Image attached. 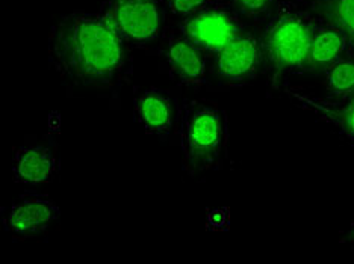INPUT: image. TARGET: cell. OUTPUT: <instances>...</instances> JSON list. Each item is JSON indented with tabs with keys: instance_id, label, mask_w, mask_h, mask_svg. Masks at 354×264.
Segmentation results:
<instances>
[{
	"instance_id": "obj_1",
	"label": "cell",
	"mask_w": 354,
	"mask_h": 264,
	"mask_svg": "<svg viewBox=\"0 0 354 264\" xmlns=\"http://www.w3.org/2000/svg\"><path fill=\"white\" fill-rule=\"evenodd\" d=\"M47 58L66 83L111 91L126 74V39L100 11H73L52 25Z\"/></svg>"
},
{
	"instance_id": "obj_2",
	"label": "cell",
	"mask_w": 354,
	"mask_h": 264,
	"mask_svg": "<svg viewBox=\"0 0 354 264\" xmlns=\"http://www.w3.org/2000/svg\"><path fill=\"white\" fill-rule=\"evenodd\" d=\"M318 19L312 10L279 2L261 38L262 61L272 86L288 76L310 71L309 50Z\"/></svg>"
},
{
	"instance_id": "obj_3",
	"label": "cell",
	"mask_w": 354,
	"mask_h": 264,
	"mask_svg": "<svg viewBox=\"0 0 354 264\" xmlns=\"http://www.w3.org/2000/svg\"><path fill=\"white\" fill-rule=\"evenodd\" d=\"M179 142L183 170L189 175L220 170L227 150V118L214 103L196 99L180 101Z\"/></svg>"
},
{
	"instance_id": "obj_4",
	"label": "cell",
	"mask_w": 354,
	"mask_h": 264,
	"mask_svg": "<svg viewBox=\"0 0 354 264\" xmlns=\"http://www.w3.org/2000/svg\"><path fill=\"white\" fill-rule=\"evenodd\" d=\"M245 29L239 14L232 5L212 0L202 10L180 20L179 32L202 49L207 56H215L233 38Z\"/></svg>"
},
{
	"instance_id": "obj_5",
	"label": "cell",
	"mask_w": 354,
	"mask_h": 264,
	"mask_svg": "<svg viewBox=\"0 0 354 264\" xmlns=\"http://www.w3.org/2000/svg\"><path fill=\"white\" fill-rule=\"evenodd\" d=\"M99 11L133 45H147L162 34V0H103Z\"/></svg>"
},
{
	"instance_id": "obj_6",
	"label": "cell",
	"mask_w": 354,
	"mask_h": 264,
	"mask_svg": "<svg viewBox=\"0 0 354 264\" xmlns=\"http://www.w3.org/2000/svg\"><path fill=\"white\" fill-rule=\"evenodd\" d=\"M61 218L55 199L39 192H23L2 209V227L14 240H26L46 233Z\"/></svg>"
},
{
	"instance_id": "obj_7",
	"label": "cell",
	"mask_w": 354,
	"mask_h": 264,
	"mask_svg": "<svg viewBox=\"0 0 354 264\" xmlns=\"http://www.w3.org/2000/svg\"><path fill=\"white\" fill-rule=\"evenodd\" d=\"M262 63L261 41L244 30L214 56V73L221 82L239 86L252 82Z\"/></svg>"
},
{
	"instance_id": "obj_8",
	"label": "cell",
	"mask_w": 354,
	"mask_h": 264,
	"mask_svg": "<svg viewBox=\"0 0 354 264\" xmlns=\"http://www.w3.org/2000/svg\"><path fill=\"white\" fill-rule=\"evenodd\" d=\"M135 121L147 134L167 139L179 124L180 103L173 95L160 88H146L135 99Z\"/></svg>"
},
{
	"instance_id": "obj_9",
	"label": "cell",
	"mask_w": 354,
	"mask_h": 264,
	"mask_svg": "<svg viewBox=\"0 0 354 264\" xmlns=\"http://www.w3.org/2000/svg\"><path fill=\"white\" fill-rule=\"evenodd\" d=\"M297 106L330 125L342 138L354 143V92L333 97H317L303 91L286 90Z\"/></svg>"
},
{
	"instance_id": "obj_10",
	"label": "cell",
	"mask_w": 354,
	"mask_h": 264,
	"mask_svg": "<svg viewBox=\"0 0 354 264\" xmlns=\"http://www.w3.org/2000/svg\"><path fill=\"white\" fill-rule=\"evenodd\" d=\"M165 61L171 77L187 88H202L207 80V54L180 32L170 35L165 45Z\"/></svg>"
},
{
	"instance_id": "obj_11",
	"label": "cell",
	"mask_w": 354,
	"mask_h": 264,
	"mask_svg": "<svg viewBox=\"0 0 354 264\" xmlns=\"http://www.w3.org/2000/svg\"><path fill=\"white\" fill-rule=\"evenodd\" d=\"M58 170L59 157L50 143H25L12 156L11 175L20 185H44L55 179Z\"/></svg>"
},
{
	"instance_id": "obj_12",
	"label": "cell",
	"mask_w": 354,
	"mask_h": 264,
	"mask_svg": "<svg viewBox=\"0 0 354 264\" xmlns=\"http://www.w3.org/2000/svg\"><path fill=\"white\" fill-rule=\"evenodd\" d=\"M351 49L353 44L344 32L318 21L309 50L310 71L326 70L330 63L348 54Z\"/></svg>"
},
{
	"instance_id": "obj_13",
	"label": "cell",
	"mask_w": 354,
	"mask_h": 264,
	"mask_svg": "<svg viewBox=\"0 0 354 264\" xmlns=\"http://www.w3.org/2000/svg\"><path fill=\"white\" fill-rule=\"evenodd\" d=\"M312 12L318 21L344 32L354 44V0H315Z\"/></svg>"
},
{
	"instance_id": "obj_14",
	"label": "cell",
	"mask_w": 354,
	"mask_h": 264,
	"mask_svg": "<svg viewBox=\"0 0 354 264\" xmlns=\"http://www.w3.org/2000/svg\"><path fill=\"white\" fill-rule=\"evenodd\" d=\"M324 85L332 95L354 92V54L353 50L335 61L324 70Z\"/></svg>"
},
{
	"instance_id": "obj_15",
	"label": "cell",
	"mask_w": 354,
	"mask_h": 264,
	"mask_svg": "<svg viewBox=\"0 0 354 264\" xmlns=\"http://www.w3.org/2000/svg\"><path fill=\"white\" fill-rule=\"evenodd\" d=\"M276 0H230V5L239 15H245L247 19L262 20L268 19Z\"/></svg>"
},
{
	"instance_id": "obj_16",
	"label": "cell",
	"mask_w": 354,
	"mask_h": 264,
	"mask_svg": "<svg viewBox=\"0 0 354 264\" xmlns=\"http://www.w3.org/2000/svg\"><path fill=\"white\" fill-rule=\"evenodd\" d=\"M162 2L167 3L171 14L185 19L188 15L197 12L198 10H202L207 3H211L212 0H162Z\"/></svg>"
},
{
	"instance_id": "obj_17",
	"label": "cell",
	"mask_w": 354,
	"mask_h": 264,
	"mask_svg": "<svg viewBox=\"0 0 354 264\" xmlns=\"http://www.w3.org/2000/svg\"><path fill=\"white\" fill-rule=\"evenodd\" d=\"M348 238H350V242L354 243V227L348 231Z\"/></svg>"
},
{
	"instance_id": "obj_18",
	"label": "cell",
	"mask_w": 354,
	"mask_h": 264,
	"mask_svg": "<svg viewBox=\"0 0 354 264\" xmlns=\"http://www.w3.org/2000/svg\"><path fill=\"white\" fill-rule=\"evenodd\" d=\"M353 49H354V44H353Z\"/></svg>"
}]
</instances>
